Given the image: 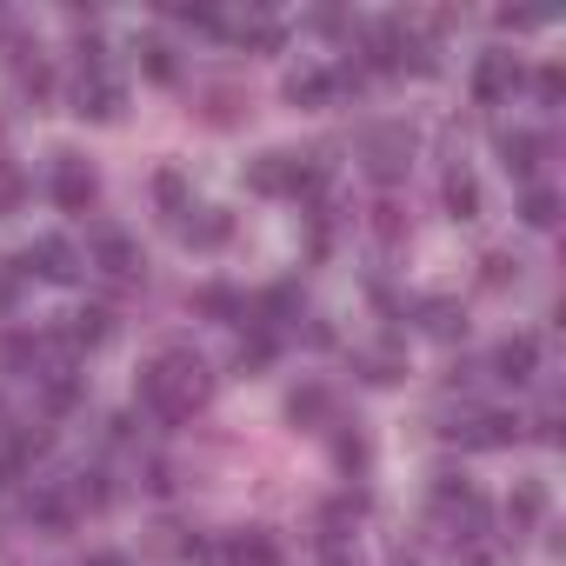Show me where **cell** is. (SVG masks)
I'll list each match as a JSON object with an SVG mask.
<instances>
[{
	"label": "cell",
	"instance_id": "1",
	"mask_svg": "<svg viewBox=\"0 0 566 566\" xmlns=\"http://www.w3.org/2000/svg\"><path fill=\"white\" fill-rule=\"evenodd\" d=\"M207 394H213V367H207L200 354H187V347H174V354H160L154 367H140V407H147L154 420H167V427H180Z\"/></svg>",
	"mask_w": 566,
	"mask_h": 566
},
{
	"label": "cell",
	"instance_id": "9",
	"mask_svg": "<svg viewBox=\"0 0 566 566\" xmlns=\"http://www.w3.org/2000/svg\"><path fill=\"white\" fill-rule=\"evenodd\" d=\"M453 433H460V447H473V453H500V447H513V440H520V420L486 407V413H473V420H467V427H453Z\"/></svg>",
	"mask_w": 566,
	"mask_h": 566
},
{
	"label": "cell",
	"instance_id": "21",
	"mask_svg": "<svg viewBox=\"0 0 566 566\" xmlns=\"http://www.w3.org/2000/svg\"><path fill=\"white\" fill-rule=\"evenodd\" d=\"M193 307H200L207 321H247V294H233V287H200Z\"/></svg>",
	"mask_w": 566,
	"mask_h": 566
},
{
	"label": "cell",
	"instance_id": "38",
	"mask_svg": "<svg viewBox=\"0 0 566 566\" xmlns=\"http://www.w3.org/2000/svg\"><path fill=\"white\" fill-rule=\"evenodd\" d=\"M394 566H413V559H394Z\"/></svg>",
	"mask_w": 566,
	"mask_h": 566
},
{
	"label": "cell",
	"instance_id": "26",
	"mask_svg": "<svg viewBox=\"0 0 566 566\" xmlns=\"http://www.w3.org/2000/svg\"><path fill=\"white\" fill-rule=\"evenodd\" d=\"M154 193H160L167 213H187V174H180V167H160V174H154Z\"/></svg>",
	"mask_w": 566,
	"mask_h": 566
},
{
	"label": "cell",
	"instance_id": "4",
	"mask_svg": "<svg viewBox=\"0 0 566 566\" xmlns=\"http://www.w3.org/2000/svg\"><path fill=\"white\" fill-rule=\"evenodd\" d=\"M54 207L61 213H87L94 200H101V180H94V167L87 160H74V154H61V167H54Z\"/></svg>",
	"mask_w": 566,
	"mask_h": 566
},
{
	"label": "cell",
	"instance_id": "5",
	"mask_svg": "<svg viewBox=\"0 0 566 566\" xmlns=\"http://www.w3.org/2000/svg\"><path fill=\"white\" fill-rule=\"evenodd\" d=\"M8 266H14V273H41V280H74V273H81V260H74V247H67L61 233H41V240H34L21 260H8Z\"/></svg>",
	"mask_w": 566,
	"mask_h": 566
},
{
	"label": "cell",
	"instance_id": "14",
	"mask_svg": "<svg viewBox=\"0 0 566 566\" xmlns=\"http://www.w3.org/2000/svg\"><path fill=\"white\" fill-rule=\"evenodd\" d=\"M539 154H546V140H539V134H526V127L500 134V160H506V174L533 180V174H539Z\"/></svg>",
	"mask_w": 566,
	"mask_h": 566
},
{
	"label": "cell",
	"instance_id": "2",
	"mask_svg": "<svg viewBox=\"0 0 566 566\" xmlns=\"http://www.w3.org/2000/svg\"><path fill=\"white\" fill-rule=\"evenodd\" d=\"M360 154H367V174H374L380 187H394V180L413 167V134H407V127H374V134L360 140Z\"/></svg>",
	"mask_w": 566,
	"mask_h": 566
},
{
	"label": "cell",
	"instance_id": "36",
	"mask_svg": "<svg viewBox=\"0 0 566 566\" xmlns=\"http://www.w3.org/2000/svg\"><path fill=\"white\" fill-rule=\"evenodd\" d=\"M321 566H360V553H354L347 539H334V533H327V546H321Z\"/></svg>",
	"mask_w": 566,
	"mask_h": 566
},
{
	"label": "cell",
	"instance_id": "19",
	"mask_svg": "<svg viewBox=\"0 0 566 566\" xmlns=\"http://www.w3.org/2000/svg\"><path fill=\"white\" fill-rule=\"evenodd\" d=\"M506 520H513V526H539V520H546V486H539V480H513Z\"/></svg>",
	"mask_w": 566,
	"mask_h": 566
},
{
	"label": "cell",
	"instance_id": "31",
	"mask_svg": "<svg viewBox=\"0 0 566 566\" xmlns=\"http://www.w3.org/2000/svg\"><path fill=\"white\" fill-rule=\"evenodd\" d=\"M21 200H28V180H21L14 167H0V213H14Z\"/></svg>",
	"mask_w": 566,
	"mask_h": 566
},
{
	"label": "cell",
	"instance_id": "28",
	"mask_svg": "<svg viewBox=\"0 0 566 566\" xmlns=\"http://www.w3.org/2000/svg\"><path fill=\"white\" fill-rule=\"evenodd\" d=\"M360 374H367L374 387H394V380H400V354H394V347H380V354H360Z\"/></svg>",
	"mask_w": 566,
	"mask_h": 566
},
{
	"label": "cell",
	"instance_id": "25",
	"mask_svg": "<svg viewBox=\"0 0 566 566\" xmlns=\"http://www.w3.org/2000/svg\"><path fill=\"white\" fill-rule=\"evenodd\" d=\"M294 307H301V287H266L247 314H260V327H273V321H287Z\"/></svg>",
	"mask_w": 566,
	"mask_h": 566
},
{
	"label": "cell",
	"instance_id": "12",
	"mask_svg": "<svg viewBox=\"0 0 566 566\" xmlns=\"http://www.w3.org/2000/svg\"><path fill=\"white\" fill-rule=\"evenodd\" d=\"M413 314H420V334H433V340H460L467 334V307L447 301V294H427Z\"/></svg>",
	"mask_w": 566,
	"mask_h": 566
},
{
	"label": "cell",
	"instance_id": "34",
	"mask_svg": "<svg viewBox=\"0 0 566 566\" xmlns=\"http://www.w3.org/2000/svg\"><path fill=\"white\" fill-rule=\"evenodd\" d=\"M533 87H539V101H546V107H559V94H566V74H559V67H539V74H533Z\"/></svg>",
	"mask_w": 566,
	"mask_h": 566
},
{
	"label": "cell",
	"instance_id": "35",
	"mask_svg": "<svg viewBox=\"0 0 566 566\" xmlns=\"http://www.w3.org/2000/svg\"><path fill=\"white\" fill-rule=\"evenodd\" d=\"M480 266H486V273H480V280H486V287H506V280H513V273H520V266H513V260H506V253H486V260H480Z\"/></svg>",
	"mask_w": 566,
	"mask_h": 566
},
{
	"label": "cell",
	"instance_id": "15",
	"mask_svg": "<svg viewBox=\"0 0 566 566\" xmlns=\"http://www.w3.org/2000/svg\"><path fill=\"white\" fill-rule=\"evenodd\" d=\"M61 340H67L74 354H81V347H107V340H114V314H107V307H81V314H67V334H61Z\"/></svg>",
	"mask_w": 566,
	"mask_h": 566
},
{
	"label": "cell",
	"instance_id": "11",
	"mask_svg": "<svg viewBox=\"0 0 566 566\" xmlns=\"http://www.w3.org/2000/svg\"><path fill=\"white\" fill-rule=\"evenodd\" d=\"M28 520L48 526V533H67V526L81 520V506H74L67 486H41V493H28Z\"/></svg>",
	"mask_w": 566,
	"mask_h": 566
},
{
	"label": "cell",
	"instance_id": "20",
	"mask_svg": "<svg viewBox=\"0 0 566 566\" xmlns=\"http://www.w3.org/2000/svg\"><path fill=\"white\" fill-rule=\"evenodd\" d=\"M220 34H233L240 48H280V28L266 14H233V21L220 14Z\"/></svg>",
	"mask_w": 566,
	"mask_h": 566
},
{
	"label": "cell",
	"instance_id": "7",
	"mask_svg": "<svg viewBox=\"0 0 566 566\" xmlns=\"http://www.w3.org/2000/svg\"><path fill=\"white\" fill-rule=\"evenodd\" d=\"M120 107H127V94H120L114 74H81L74 81V114L81 120H120Z\"/></svg>",
	"mask_w": 566,
	"mask_h": 566
},
{
	"label": "cell",
	"instance_id": "8",
	"mask_svg": "<svg viewBox=\"0 0 566 566\" xmlns=\"http://www.w3.org/2000/svg\"><path fill=\"white\" fill-rule=\"evenodd\" d=\"M533 374H539V340H533V334H506V340L493 347V380L526 387Z\"/></svg>",
	"mask_w": 566,
	"mask_h": 566
},
{
	"label": "cell",
	"instance_id": "23",
	"mask_svg": "<svg viewBox=\"0 0 566 566\" xmlns=\"http://www.w3.org/2000/svg\"><path fill=\"white\" fill-rule=\"evenodd\" d=\"M180 233H187L193 247H220V240L233 233V220H227L220 207H200V220H180Z\"/></svg>",
	"mask_w": 566,
	"mask_h": 566
},
{
	"label": "cell",
	"instance_id": "29",
	"mask_svg": "<svg viewBox=\"0 0 566 566\" xmlns=\"http://www.w3.org/2000/svg\"><path fill=\"white\" fill-rule=\"evenodd\" d=\"M81 407V380L74 374H54L48 380V413H74Z\"/></svg>",
	"mask_w": 566,
	"mask_h": 566
},
{
	"label": "cell",
	"instance_id": "37",
	"mask_svg": "<svg viewBox=\"0 0 566 566\" xmlns=\"http://www.w3.org/2000/svg\"><path fill=\"white\" fill-rule=\"evenodd\" d=\"M87 566H134L127 553H87Z\"/></svg>",
	"mask_w": 566,
	"mask_h": 566
},
{
	"label": "cell",
	"instance_id": "24",
	"mask_svg": "<svg viewBox=\"0 0 566 566\" xmlns=\"http://www.w3.org/2000/svg\"><path fill=\"white\" fill-rule=\"evenodd\" d=\"M520 220L546 233V227L559 220V193H553V187H526V200H520Z\"/></svg>",
	"mask_w": 566,
	"mask_h": 566
},
{
	"label": "cell",
	"instance_id": "27",
	"mask_svg": "<svg viewBox=\"0 0 566 566\" xmlns=\"http://www.w3.org/2000/svg\"><path fill=\"white\" fill-rule=\"evenodd\" d=\"M266 360H273V334H266V327H253V334L240 340V354H233V367H240V374H253V367H266Z\"/></svg>",
	"mask_w": 566,
	"mask_h": 566
},
{
	"label": "cell",
	"instance_id": "16",
	"mask_svg": "<svg viewBox=\"0 0 566 566\" xmlns=\"http://www.w3.org/2000/svg\"><path fill=\"white\" fill-rule=\"evenodd\" d=\"M440 200H447V213H453V220H480V180H473L467 167H447Z\"/></svg>",
	"mask_w": 566,
	"mask_h": 566
},
{
	"label": "cell",
	"instance_id": "32",
	"mask_svg": "<svg viewBox=\"0 0 566 566\" xmlns=\"http://www.w3.org/2000/svg\"><path fill=\"white\" fill-rule=\"evenodd\" d=\"M21 87L41 101V94H54V74H48V61H21Z\"/></svg>",
	"mask_w": 566,
	"mask_h": 566
},
{
	"label": "cell",
	"instance_id": "18",
	"mask_svg": "<svg viewBox=\"0 0 566 566\" xmlns=\"http://www.w3.org/2000/svg\"><path fill=\"white\" fill-rule=\"evenodd\" d=\"M287 101H294V107H327V101H334L327 67H294V74H287Z\"/></svg>",
	"mask_w": 566,
	"mask_h": 566
},
{
	"label": "cell",
	"instance_id": "6",
	"mask_svg": "<svg viewBox=\"0 0 566 566\" xmlns=\"http://www.w3.org/2000/svg\"><path fill=\"white\" fill-rule=\"evenodd\" d=\"M513 87H520V61H513L506 48H493V54H480V61H473V101H480V107L506 101Z\"/></svg>",
	"mask_w": 566,
	"mask_h": 566
},
{
	"label": "cell",
	"instance_id": "3",
	"mask_svg": "<svg viewBox=\"0 0 566 566\" xmlns=\"http://www.w3.org/2000/svg\"><path fill=\"white\" fill-rule=\"evenodd\" d=\"M87 253H94V266L101 273H114V280H134L147 260H140V240L127 233V227H94L87 233Z\"/></svg>",
	"mask_w": 566,
	"mask_h": 566
},
{
	"label": "cell",
	"instance_id": "10",
	"mask_svg": "<svg viewBox=\"0 0 566 566\" xmlns=\"http://www.w3.org/2000/svg\"><path fill=\"white\" fill-rule=\"evenodd\" d=\"M41 453H48V433H41V427H14L8 440H0V486H14Z\"/></svg>",
	"mask_w": 566,
	"mask_h": 566
},
{
	"label": "cell",
	"instance_id": "33",
	"mask_svg": "<svg viewBox=\"0 0 566 566\" xmlns=\"http://www.w3.org/2000/svg\"><path fill=\"white\" fill-rule=\"evenodd\" d=\"M334 460H340L347 473H354V467H367V440H360V433H340V440H334Z\"/></svg>",
	"mask_w": 566,
	"mask_h": 566
},
{
	"label": "cell",
	"instance_id": "22",
	"mask_svg": "<svg viewBox=\"0 0 566 566\" xmlns=\"http://www.w3.org/2000/svg\"><path fill=\"white\" fill-rule=\"evenodd\" d=\"M140 74H147V81H160V87H174V81H180L174 48H167V41H140Z\"/></svg>",
	"mask_w": 566,
	"mask_h": 566
},
{
	"label": "cell",
	"instance_id": "13",
	"mask_svg": "<svg viewBox=\"0 0 566 566\" xmlns=\"http://www.w3.org/2000/svg\"><path fill=\"white\" fill-rule=\"evenodd\" d=\"M220 553H227V566H273V559H280L273 533H260V526H240V533H227V539H220Z\"/></svg>",
	"mask_w": 566,
	"mask_h": 566
},
{
	"label": "cell",
	"instance_id": "30",
	"mask_svg": "<svg viewBox=\"0 0 566 566\" xmlns=\"http://www.w3.org/2000/svg\"><path fill=\"white\" fill-rule=\"evenodd\" d=\"M360 513H367V493H340V500H327V533L340 539V526L360 520Z\"/></svg>",
	"mask_w": 566,
	"mask_h": 566
},
{
	"label": "cell",
	"instance_id": "17",
	"mask_svg": "<svg viewBox=\"0 0 566 566\" xmlns=\"http://www.w3.org/2000/svg\"><path fill=\"white\" fill-rule=\"evenodd\" d=\"M327 413H334V400H327L321 380H307V387L287 394V420H294V427H327Z\"/></svg>",
	"mask_w": 566,
	"mask_h": 566
}]
</instances>
